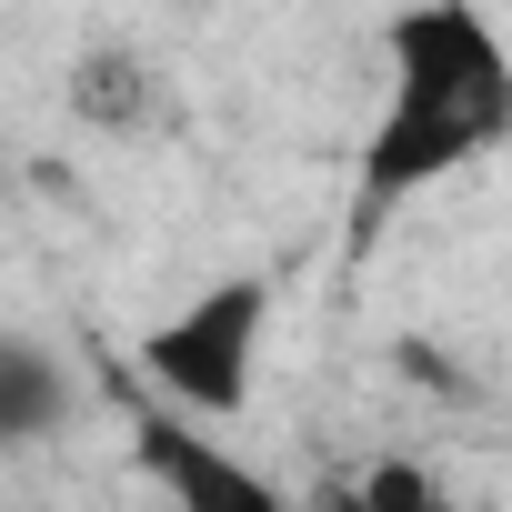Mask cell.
I'll use <instances>...</instances> for the list:
<instances>
[{
    "mask_svg": "<svg viewBox=\"0 0 512 512\" xmlns=\"http://www.w3.org/2000/svg\"><path fill=\"white\" fill-rule=\"evenodd\" d=\"M382 61H392V81H382V111L362 131L352 241H372L402 201L442 191L452 171H472L482 151L512 141V41H502V21L462 11V0H432V11L392 21Z\"/></svg>",
    "mask_w": 512,
    "mask_h": 512,
    "instance_id": "cell-1",
    "label": "cell"
},
{
    "mask_svg": "<svg viewBox=\"0 0 512 512\" xmlns=\"http://www.w3.org/2000/svg\"><path fill=\"white\" fill-rule=\"evenodd\" d=\"M262 332H272V282L231 272L141 332V372H151V392H171L181 422H231L262 382Z\"/></svg>",
    "mask_w": 512,
    "mask_h": 512,
    "instance_id": "cell-2",
    "label": "cell"
},
{
    "mask_svg": "<svg viewBox=\"0 0 512 512\" xmlns=\"http://www.w3.org/2000/svg\"><path fill=\"white\" fill-rule=\"evenodd\" d=\"M131 452H141V472L161 482L171 512H292V492L251 452H231L211 422H181L161 402H131Z\"/></svg>",
    "mask_w": 512,
    "mask_h": 512,
    "instance_id": "cell-3",
    "label": "cell"
},
{
    "mask_svg": "<svg viewBox=\"0 0 512 512\" xmlns=\"http://www.w3.org/2000/svg\"><path fill=\"white\" fill-rule=\"evenodd\" d=\"M71 111L101 121V131H141V121L161 111V81H151L141 51H81V71H71Z\"/></svg>",
    "mask_w": 512,
    "mask_h": 512,
    "instance_id": "cell-4",
    "label": "cell"
},
{
    "mask_svg": "<svg viewBox=\"0 0 512 512\" xmlns=\"http://www.w3.org/2000/svg\"><path fill=\"white\" fill-rule=\"evenodd\" d=\"M0 392H11V402H0V432H11V442H41L51 432V362L31 352V342H11V352H0Z\"/></svg>",
    "mask_w": 512,
    "mask_h": 512,
    "instance_id": "cell-5",
    "label": "cell"
},
{
    "mask_svg": "<svg viewBox=\"0 0 512 512\" xmlns=\"http://www.w3.org/2000/svg\"><path fill=\"white\" fill-rule=\"evenodd\" d=\"M352 482H362V502H372V512H452L442 472H432V462H412V452H382V462H362Z\"/></svg>",
    "mask_w": 512,
    "mask_h": 512,
    "instance_id": "cell-6",
    "label": "cell"
},
{
    "mask_svg": "<svg viewBox=\"0 0 512 512\" xmlns=\"http://www.w3.org/2000/svg\"><path fill=\"white\" fill-rule=\"evenodd\" d=\"M312 512H372V502H362V482H322V502H312Z\"/></svg>",
    "mask_w": 512,
    "mask_h": 512,
    "instance_id": "cell-7",
    "label": "cell"
}]
</instances>
